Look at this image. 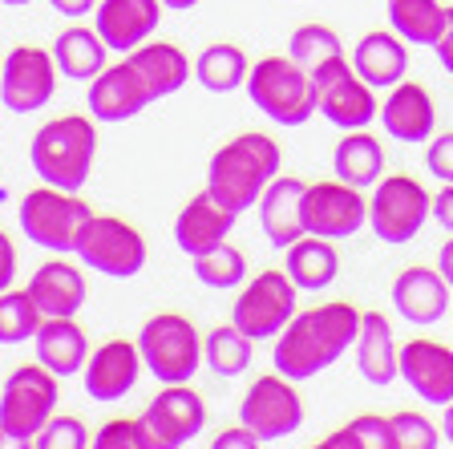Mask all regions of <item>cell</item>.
I'll use <instances>...</instances> for the list:
<instances>
[{
    "instance_id": "obj_1",
    "label": "cell",
    "mask_w": 453,
    "mask_h": 449,
    "mask_svg": "<svg viewBox=\"0 0 453 449\" xmlns=\"http://www.w3.org/2000/svg\"><path fill=\"white\" fill-rule=\"evenodd\" d=\"M357 332H360V312L357 304H344V299L296 312L275 337V352H272L275 373H283L288 381H311V376L332 368L357 344Z\"/></svg>"
},
{
    "instance_id": "obj_2",
    "label": "cell",
    "mask_w": 453,
    "mask_h": 449,
    "mask_svg": "<svg viewBox=\"0 0 453 449\" xmlns=\"http://www.w3.org/2000/svg\"><path fill=\"white\" fill-rule=\"evenodd\" d=\"M283 166L280 142L267 138V134H239L226 146L215 150V159L207 166V190L226 206L243 215L247 206L259 203V195L267 190L275 174Z\"/></svg>"
},
{
    "instance_id": "obj_3",
    "label": "cell",
    "mask_w": 453,
    "mask_h": 449,
    "mask_svg": "<svg viewBox=\"0 0 453 449\" xmlns=\"http://www.w3.org/2000/svg\"><path fill=\"white\" fill-rule=\"evenodd\" d=\"M33 170L41 174V182L61 190H81L89 182V170L97 159V126L85 113H65L53 118L33 134L28 146Z\"/></svg>"
},
{
    "instance_id": "obj_4",
    "label": "cell",
    "mask_w": 453,
    "mask_h": 449,
    "mask_svg": "<svg viewBox=\"0 0 453 449\" xmlns=\"http://www.w3.org/2000/svg\"><path fill=\"white\" fill-rule=\"evenodd\" d=\"M89 219H94V211L85 198H77V190H61L45 182L20 198V231L53 255H77Z\"/></svg>"
},
{
    "instance_id": "obj_5",
    "label": "cell",
    "mask_w": 453,
    "mask_h": 449,
    "mask_svg": "<svg viewBox=\"0 0 453 449\" xmlns=\"http://www.w3.org/2000/svg\"><path fill=\"white\" fill-rule=\"evenodd\" d=\"M247 97L280 126H303L316 113V81L292 57H264L247 74Z\"/></svg>"
},
{
    "instance_id": "obj_6",
    "label": "cell",
    "mask_w": 453,
    "mask_h": 449,
    "mask_svg": "<svg viewBox=\"0 0 453 449\" xmlns=\"http://www.w3.org/2000/svg\"><path fill=\"white\" fill-rule=\"evenodd\" d=\"M142 365L162 384H187L203 365V337L182 312H158L138 332Z\"/></svg>"
},
{
    "instance_id": "obj_7",
    "label": "cell",
    "mask_w": 453,
    "mask_h": 449,
    "mask_svg": "<svg viewBox=\"0 0 453 449\" xmlns=\"http://www.w3.org/2000/svg\"><path fill=\"white\" fill-rule=\"evenodd\" d=\"M57 381L45 365H20L9 373L4 389H0V430L9 433L12 445H33L45 422L57 413Z\"/></svg>"
},
{
    "instance_id": "obj_8",
    "label": "cell",
    "mask_w": 453,
    "mask_h": 449,
    "mask_svg": "<svg viewBox=\"0 0 453 449\" xmlns=\"http://www.w3.org/2000/svg\"><path fill=\"white\" fill-rule=\"evenodd\" d=\"M434 219V195L413 174L377 178L368 198V227L385 244H409L421 235V227Z\"/></svg>"
},
{
    "instance_id": "obj_9",
    "label": "cell",
    "mask_w": 453,
    "mask_h": 449,
    "mask_svg": "<svg viewBox=\"0 0 453 449\" xmlns=\"http://www.w3.org/2000/svg\"><path fill=\"white\" fill-rule=\"evenodd\" d=\"M311 81H316V113H324L340 130H365L380 113L372 85L352 69L349 57H332V61L316 66Z\"/></svg>"
},
{
    "instance_id": "obj_10",
    "label": "cell",
    "mask_w": 453,
    "mask_h": 449,
    "mask_svg": "<svg viewBox=\"0 0 453 449\" xmlns=\"http://www.w3.org/2000/svg\"><path fill=\"white\" fill-rule=\"evenodd\" d=\"M77 259L89 272L113 275V280H134L146 267V239L134 223L118 215H94L85 227L81 244H77Z\"/></svg>"
},
{
    "instance_id": "obj_11",
    "label": "cell",
    "mask_w": 453,
    "mask_h": 449,
    "mask_svg": "<svg viewBox=\"0 0 453 449\" xmlns=\"http://www.w3.org/2000/svg\"><path fill=\"white\" fill-rule=\"evenodd\" d=\"M296 296H300V288L283 267L280 272H259L239 291L235 308H231V324L239 332H247L251 340H272L296 316Z\"/></svg>"
},
{
    "instance_id": "obj_12",
    "label": "cell",
    "mask_w": 453,
    "mask_h": 449,
    "mask_svg": "<svg viewBox=\"0 0 453 449\" xmlns=\"http://www.w3.org/2000/svg\"><path fill=\"white\" fill-rule=\"evenodd\" d=\"M239 417L259 437V445L292 437L303 425V401L296 393V381H288L283 373H267L259 381H251L243 405H239Z\"/></svg>"
},
{
    "instance_id": "obj_13",
    "label": "cell",
    "mask_w": 453,
    "mask_h": 449,
    "mask_svg": "<svg viewBox=\"0 0 453 449\" xmlns=\"http://www.w3.org/2000/svg\"><path fill=\"white\" fill-rule=\"evenodd\" d=\"M150 449H182L207 430V401L187 384H162V393L142 413Z\"/></svg>"
},
{
    "instance_id": "obj_14",
    "label": "cell",
    "mask_w": 453,
    "mask_h": 449,
    "mask_svg": "<svg viewBox=\"0 0 453 449\" xmlns=\"http://www.w3.org/2000/svg\"><path fill=\"white\" fill-rule=\"evenodd\" d=\"M57 94V61L37 45H17L0 66V102L12 113H33Z\"/></svg>"
},
{
    "instance_id": "obj_15",
    "label": "cell",
    "mask_w": 453,
    "mask_h": 449,
    "mask_svg": "<svg viewBox=\"0 0 453 449\" xmlns=\"http://www.w3.org/2000/svg\"><path fill=\"white\" fill-rule=\"evenodd\" d=\"M368 223V203L349 182H308L303 190V231L320 239H349Z\"/></svg>"
},
{
    "instance_id": "obj_16",
    "label": "cell",
    "mask_w": 453,
    "mask_h": 449,
    "mask_svg": "<svg viewBox=\"0 0 453 449\" xmlns=\"http://www.w3.org/2000/svg\"><path fill=\"white\" fill-rule=\"evenodd\" d=\"M89 118L94 122H130V118H138L146 105L154 102L150 89H146V81H142V74L130 66V57L126 61H118V66H105L102 74L89 81Z\"/></svg>"
},
{
    "instance_id": "obj_17",
    "label": "cell",
    "mask_w": 453,
    "mask_h": 449,
    "mask_svg": "<svg viewBox=\"0 0 453 449\" xmlns=\"http://www.w3.org/2000/svg\"><path fill=\"white\" fill-rule=\"evenodd\" d=\"M401 381L421 397L425 405H449L453 401V348L437 340H405L401 344Z\"/></svg>"
},
{
    "instance_id": "obj_18",
    "label": "cell",
    "mask_w": 453,
    "mask_h": 449,
    "mask_svg": "<svg viewBox=\"0 0 453 449\" xmlns=\"http://www.w3.org/2000/svg\"><path fill=\"white\" fill-rule=\"evenodd\" d=\"M146 373L138 352V340H105L89 352L81 376H85V393L94 401H122L130 393L138 376Z\"/></svg>"
},
{
    "instance_id": "obj_19",
    "label": "cell",
    "mask_w": 453,
    "mask_h": 449,
    "mask_svg": "<svg viewBox=\"0 0 453 449\" xmlns=\"http://www.w3.org/2000/svg\"><path fill=\"white\" fill-rule=\"evenodd\" d=\"M303 190H308L303 178L275 174L267 182V190L259 195V203H255L259 206V227H264V235L280 252H288L300 235H308L303 231Z\"/></svg>"
},
{
    "instance_id": "obj_20",
    "label": "cell",
    "mask_w": 453,
    "mask_h": 449,
    "mask_svg": "<svg viewBox=\"0 0 453 449\" xmlns=\"http://www.w3.org/2000/svg\"><path fill=\"white\" fill-rule=\"evenodd\" d=\"M377 118L388 130V138L405 142V146L429 142L434 138V126H437L434 97H429V89L417 81H396L393 89H388V102L380 105Z\"/></svg>"
},
{
    "instance_id": "obj_21",
    "label": "cell",
    "mask_w": 453,
    "mask_h": 449,
    "mask_svg": "<svg viewBox=\"0 0 453 449\" xmlns=\"http://www.w3.org/2000/svg\"><path fill=\"white\" fill-rule=\"evenodd\" d=\"M231 227H235V211H226L211 190H198L174 219V244H179V252H187L195 259V255L226 244Z\"/></svg>"
},
{
    "instance_id": "obj_22",
    "label": "cell",
    "mask_w": 453,
    "mask_h": 449,
    "mask_svg": "<svg viewBox=\"0 0 453 449\" xmlns=\"http://www.w3.org/2000/svg\"><path fill=\"white\" fill-rule=\"evenodd\" d=\"M162 20V0H102L97 4V37L118 53H130L154 37Z\"/></svg>"
},
{
    "instance_id": "obj_23",
    "label": "cell",
    "mask_w": 453,
    "mask_h": 449,
    "mask_svg": "<svg viewBox=\"0 0 453 449\" xmlns=\"http://www.w3.org/2000/svg\"><path fill=\"white\" fill-rule=\"evenodd\" d=\"M393 308L417 328H429L449 312V283L437 267H405L393 280Z\"/></svg>"
},
{
    "instance_id": "obj_24",
    "label": "cell",
    "mask_w": 453,
    "mask_h": 449,
    "mask_svg": "<svg viewBox=\"0 0 453 449\" xmlns=\"http://www.w3.org/2000/svg\"><path fill=\"white\" fill-rule=\"evenodd\" d=\"M25 291L33 296L41 316H77L85 304V275L81 267L69 263V255H57L33 272Z\"/></svg>"
},
{
    "instance_id": "obj_25",
    "label": "cell",
    "mask_w": 453,
    "mask_h": 449,
    "mask_svg": "<svg viewBox=\"0 0 453 449\" xmlns=\"http://www.w3.org/2000/svg\"><path fill=\"white\" fill-rule=\"evenodd\" d=\"M349 61L372 89H393V85L405 81V74H409L405 41L396 37V33H388V28H372V33H365V37L357 41V49H352Z\"/></svg>"
},
{
    "instance_id": "obj_26",
    "label": "cell",
    "mask_w": 453,
    "mask_h": 449,
    "mask_svg": "<svg viewBox=\"0 0 453 449\" xmlns=\"http://www.w3.org/2000/svg\"><path fill=\"white\" fill-rule=\"evenodd\" d=\"M37 360L49 368L53 376H73L85 368L89 360V340H85V328L73 316H45L37 328Z\"/></svg>"
},
{
    "instance_id": "obj_27",
    "label": "cell",
    "mask_w": 453,
    "mask_h": 449,
    "mask_svg": "<svg viewBox=\"0 0 453 449\" xmlns=\"http://www.w3.org/2000/svg\"><path fill=\"white\" fill-rule=\"evenodd\" d=\"M357 368L368 384H393L401 376V348L380 312H360L357 332Z\"/></svg>"
},
{
    "instance_id": "obj_28",
    "label": "cell",
    "mask_w": 453,
    "mask_h": 449,
    "mask_svg": "<svg viewBox=\"0 0 453 449\" xmlns=\"http://www.w3.org/2000/svg\"><path fill=\"white\" fill-rule=\"evenodd\" d=\"M130 66L142 74L154 102L179 94L182 85L190 81V69H195L190 57L179 45H170V41H142L138 49H130Z\"/></svg>"
},
{
    "instance_id": "obj_29",
    "label": "cell",
    "mask_w": 453,
    "mask_h": 449,
    "mask_svg": "<svg viewBox=\"0 0 453 449\" xmlns=\"http://www.w3.org/2000/svg\"><path fill=\"white\" fill-rule=\"evenodd\" d=\"M283 272L292 275V283L300 291H324L328 283H336V275H340V252L332 247V239L300 235V239L283 252Z\"/></svg>"
},
{
    "instance_id": "obj_30",
    "label": "cell",
    "mask_w": 453,
    "mask_h": 449,
    "mask_svg": "<svg viewBox=\"0 0 453 449\" xmlns=\"http://www.w3.org/2000/svg\"><path fill=\"white\" fill-rule=\"evenodd\" d=\"M332 170H336L340 182L365 190V187H377V178L385 174V150L372 134L365 130H349L340 138L336 154H332Z\"/></svg>"
},
{
    "instance_id": "obj_31",
    "label": "cell",
    "mask_w": 453,
    "mask_h": 449,
    "mask_svg": "<svg viewBox=\"0 0 453 449\" xmlns=\"http://www.w3.org/2000/svg\"><path fill=\"white\" fill-rule=\"evenodd\" d=\"M49 53H53V61H57V74L73 77V81H94V77L105 69V53H110V45L97 37V28L73 25L53 41Z\"/></svg>"
},
{
    "instance_id": "obj_32",
    "label": "cell",
    "mask_w": 453,
    "mask_h": 449,
    "mask_svg": "<svg viewBox=\"0 0 453 449\" xmlns=\"http://www.w3.org/2000/svg\"><path fill=\"white\" fill-rule=\"evenodd\" d=\"M247 74H251V61L239 45H207L195 57V81L207 94H231L247 85Z\"/></svg>"
},
{
    "instance_id": "obj_33",
    "label": "cell",
    "mask_w": 453,
    "mask_h": 449,
    "mask_svg": "<svg viewBox=\"0 0 453 449\" xmlns=\"http://www.w3.org/2000/svg\"><path fill=\"white\" fill-rule=\"evenodd\" d=\"M388 25L405 45H434L441 37L445 9L437 0H388Z\"/></svg>"
},
{
    "instance_id": "obj_34",
    "label": "cell",
    "mask_w": 453,
    "mask_h": 449,
    "mask_svg": "<svg viewBox=\"0 0 453 449\" xmlns=\"http://www.w3.org/2000/svg\"><path fill=\"white\" fill-rule=\"evenodd\" d=\"M251 344L255 340L247 332H239L235 324H219L203 337V360H207L211 373L219 376H243L251 368Z\"/></svg>"
},
{
    "instance_id": "obj_35",
    "label": "cell",
    "mask_w": 453,
    "mask_h": 449,
    "mask_svg": "<svg viewBox=\"0 0 453 449\" xmlns=\"http://www.w3.org/2000/svg\"><path fill=\"white\" fill-rule=\"evenodd\" d=\"M195 280L207 283L215 291H226V288H239L247 280V255L231 244H219L211 252L195 255Z\"/></svg>"
},
{
    "instance_id": "obj_36",
    "label": "cell",
    "mask_w": 453,
    "mask_h": 449,
    "mask_svg": "<svg viewBox=\"0 0 453 449\" xmlns=\"http://www.w3.org/2000/svg\"><path fill=\"white\" fill-rule=\"evenodd\" d=\"M288 57L311 74V69L332 61V57H344V41L328 25H300L292 33V41H288Z\"/></svg>"
},
{
    "instance_id": "obj_37",
    "label": "cell",
    "mask_w": 453,
    "mask_h": 449,
    "mask_svg": "<svg viewBox=\"0 0 453 449\" xmlns=\"http://www.w3.org/2000/svg\"><path fill=\"white\" fill-rule=\"evenodd\" d=\"M320 449H393V425L377 413H360L349 425H340L336 433H328Z\"/></svg>"
},
{
    "instance_id": "obj_38",
    "label": "cell",
    "mask_w": 453,
    "mask_h": 449,
    "mask_svg": "<svg viewBox=\"0 0 453 449\" xmlns=\"http://www.w3.org/2000/svg\"><path fill=\"white\" fill-rule=\"evenodd\" d=\"M41 308L28 291H0V344H25L37 337Z\"/></svg>"
},
{
    "instance_id": "obj_39",
    "label": "cell",
    "mask_w": 453,
    "mask_h": 449,
    "mask_svg": "<svg viewBox=\"0 0 453 449\" xmlns=\"http://www.w3.org/2000/svg\"><path fill=\"white\" fill-rule=\"evenodd\" d=\"M393 425V449H437L441 445V430H437L429 417L421 413H393L388 417Z\"/></svg>"
},
{
    "instance_id": "obj_40",
    "label": "cell",
    "mask_w": 453,
    "mask_h": 449,
    "mask_svg": "<svg viewBox=\"0 0 453 449\" xmlns=\"http://www.w3.org/2000/svg\"><path fill=\"white\" fill-rule=\"evenodd\" d=\"M33 445L37 449H85V445H94V437H89V430H85L81 417H57L53 413Z\"/></svg>"
},
{
    "instance_id": "obj_41",
    "label": "cell",
    "mask_w": 453,
    "mask_h": 449,
    "mask_svg": "<svg viewBox=\"0 0 453 449\" xmlns=\"http://www.w3.org/2000/svg\"><path fill=\"white\" fill-rule=\"evenodd\" d=\"M97 449H150V437H146V425L142 417H113L97 430L94 437Z\"/></svg>"
},
{
    "instance_id": "obj_42",
    "label": "cell",
    "mask_w": 453,
    "mask_h": 449,
    "mask_svg": "<svg viewBox=\"0 0 453 449\" xmlns=\"http://www.w3.org/2000/svg\"><path fill=\"white\" fill-rule=\"evenodd\" d=\"M425 166H429V174L434 178L453 182V130L429 142V150H425Z\"/></svg>"
},
{
    "instance_id": "obj_43",
    "label": "cell",
    "mask_w": 453,
    "mask_h": 449,
    "mask_svg": "<svg viewBox=\"0 0 453 449\" xmlns=\"http://www.w3.org/2000/svg\"><path fill=\"white\" fill-rule=\"evenodd\" d=\"M17 280V247L4 231H0V291H9Z\"/></svg>"
},
{
    "instance_id": "obj_44",
    "label": "cell",
    "mask_w": 453,
    "mask_h": 449,
    "mask_svg": "<svg viewBox=\"0 0 453 449\" xmlns=\"http://www.w3.org/2000/svg\"><path fill=\"white\" fill-rule=\"evenodd\" d=\"M434 53H437L445 74L453 77V9H445V25H441V37L434 41Z\"/></svg>"
},
{
    "instance_id": "obj_45",
    "label": "cell",
    "mask_w": 453,
    "mask_h": 449,
    "mask_svg": "<svg viewBox=\"0 0 453 449\" xmlns=\"http://www.w3.org/2000/svg\"><path fill=\"white\" fill-rule=\"evenodd\" d=\"M434 219L453 235V182H445V187L434 195Z\"/></svg>"
},
{
    "instance_id": "obj_46",
    "label": "cell",
    "mask_w": 453,
    "mask_h": 449,
    "mask_svg": "<svg viewBox=\"0 0 453 449\" xmlns=\"http://www.w3.org/2000/svg\"><path fill=\"white\" fill-rule=\"evenodd\" d=\"M231 445H259V437H255L251 430H226V433H219L215 437V449H231Z\"/></svg>"
},
{
    "instance_id": "obj_47",
    "label": "cell",
    "mask_w": 453,
    "mask_h": 449,
    "mask_svg": "<svg viewBox=\"0 0 453 449\" xmlns=\"http://www.w3.org/2000/svg\"><path fill=\"white\" fill-rule=\"evenodd\" d=\"M61 17H85V12H94L97 0H49Z\"/></svg>"
},
{
    "instance_id": "obj_48",
    "label": "cell",
    "mask_w": 453,
    "mask_h": 449,
    "mask_svg": "<svg viewBox=\"0 0 453 449\" xmlns=\"http://www.w3.org/2000/svg\"><path fill=\"white\" fill-rule=\"evenodd\" d=\"M437 272H441V280L449 283V291H453V239H445L441 252H437Z\"/></svg>"
},
{
    "instance_id": "obj_49",
    "label": "cell",
    "mask_w": 453,
    "mask_h": 449,
    "mask_svg": "<svg viewBox=\"0 0 453 449\" xmlns=\"http://www.w3.org/2000/svg\"><path fill=\"white\" fill-rule=\"evenodd\" d=\"M441 441H445V445H453V401L445 405V417H441Z\"/></svg>"
},
{
    "instance_id": "obj_50",
    "label": "cell",
    "mask_w": 453,
    "mask_h": 449,
    "mask_svg": "<svg viewBox=\"0 0 453 449\" xmlns=\"http://www.w3.org/2000/svg\"><path fill=\"white\" fill-rule=\"evenodd\" d=\"M198 0H162V9H170V12H187V9H195Z\"/></svg>"
},
{
    "instance_id": "obj_51",
    "label": "cell",
    "mask_w": 453,
    "mask_h": 449,
    "mask_svg": "<svg viewBox=\"0 0 453 449\" xmlns=\"http://www.w3.org/2000/svg\"><path fill=\"white\" fill-rule=\"evenodd\" d=\"M0 4H9V9H20V4H33V0H0Z\"/></svg>"
}]
</instances>
